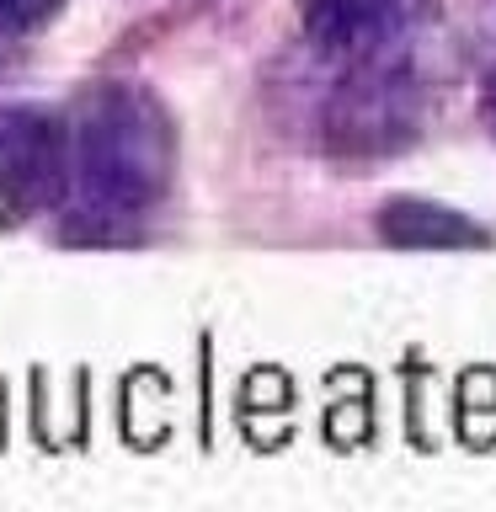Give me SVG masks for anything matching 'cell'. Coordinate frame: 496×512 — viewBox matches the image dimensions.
<instances>
[{
    "label": "cell",
    "mask_w": 496,
    "mask_h": 512,
    "mask_svg": "<svg viewBox=\"0 0 496 512\" xmlns=\"http://www.w3.org/2000/svg\"><path fill=\"white\" fill-rule=\"evenodd\" d=\"M70 171L80 182V198L96 214L107 219L139 214L166 187V171H171V134L160 107L128 86L96 91L80 107V123L70 139Z\"/></svg>",
    "instance_id": "1"
},
{
    "label": "cell",
    "mask_w": 496,
    "mask_h": 512,
    "mask_svg": "<svg viewBox=\"0 0 496 512\" xmlns=\"http://www.w3.org/2000/svg\"><path fill=\"white\" fill-rule=\"evenodd\" d=\"M70 176V134L38 107H0V214H32Z\"/></svg>",
    "instance_id": "2"
},
{
    "label": "cell",
    "mask_w": 496,
    "mask_h": 512,
    "mask_svg": "<svg viewBox=\"0 0 496 512\" xmlns=\"http://www.w3.org/2000/svg\"><path fill=\"white\" fill-rule=\"evenodd\" d=\"M400 0H299L304 32L326 54H358V48L379 43L384 27L395 22Z\"/></svg>",
    "instance_id": "3"
},
{
    "label": "cell",
    "mask_w": 496,
    "mask_h": 512,
    "mask_svg": "<svg viewBox=\"0 0 496 512\" xmlns=\"http://www.w3.org/2000/svg\"><path fill=\"white\" fill-rule=\"evenodd\" d=\"M379 230L390 246H411V251H459V246H480L486 240L480 224L438 203H390L379 214Z\"/></svg>",
    "instance_id": "4"
},
{
    "label": "cell",
    "mask_w": 496,
    "mask_h": 512,
    "mask_svg": "<svg viewBox=\"0 0 496 512\" xmlns=\"http://www.w3.org/2000/svg\"><path fill=\"white\" fill-rule=\"evenodd\" d=\"M59 6H64V0H0V38H22V32H38Z\"/></svg>",
    "instance_id": "5"
},
{
    "label": "cell",
    "mask_w": 496,
    "mask_h": 512,
    "mask_svg": "<svg viewBox=\"0 0 496 512\" xmlns=\"http://www.w3.org/2000/svg\"><path fill=\"white\" fill-rule=\"evenodd\" d=\"M486 123H491V134H496V70L486 80Z\"/></svg>",
    "instance_id": "6"
}]
</instances>
